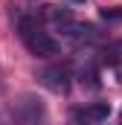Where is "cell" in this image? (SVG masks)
Listing matches in <instances>:
<instances>
[{
	"instance_id": "8992f818",
	"label": "cell",
	"mask_w": 122,
	"mask_h": 125,
	"mask_svg": "<svg viewBox=\"0 0 122 125\" xmlns=\"http://www.w3.org/2000/svg\"><path fill=\"white\" fill-rule=\"evenodd\" d=\"M81 84H87V87H99V73H96V67L87 64V67H81Z\"/></svg>"
},
{
	"instance_id": "7a4b0ae2",
	"label": "cell",
	"mask_w": 122,
	"mask_h": 125,
	"mask_svg": "<svg viewBox=\"0 0 122 125\" xmlns=\"http://www.w3.org/2000/svg\"><path fill=\"white\" fill-rule=\"evenodd\" d=\"M108 116H111V105L108 102H90L84 108H76V114H73L76 125H99Z\"/></svg>"
},
{
	"instance_id": "6da1fadb",
	"label": "cell",
	"mask_w": 122,
	"mask_h": 125,
	"mask_svg": "<svg viewBox=\"0 0 122 125\" xmlns=\"http://www.w3.org/2000/svg\"><path fill=\"white\" fill-rule=\"evenodd\" d=\"M18 35L26 44V50L32 55H38V58H50V55L58 52V41L50 32H44L29 15H18Z\"/></svg>"
},
{
	"instance_id": "5b68a950",
	"label": "cell",
	"mask_w": 122,
	"mask_h": 125,
	"mask_svg": "<svg viewBox=\"0 0 122 125\" xmlns=\"http://www.w3.org/2000/svg\"><path fill=\"white\" fill-rule=\"evenodd\" d=\"M44 15H47V21H52V23H58V26H64V23H70L73 18H70V12L64 9V6H47L44 9Z\"/></svg>"
},
{
	"instance_id": "52a82bcc",
	"label": "cell",
	"mask_w": 122,
	"mask_h": 125,
	"mask_svg": "<svg viewBox=\"0 0 122 125\" xmlns=\"http://www.w3.org/2000/svg\"><path fill=\"white\" fill-rule=\"evenodd\" d=\"M105 21H122V9H102Z\"/></svg>"
},
{
	"instance_id": "ba28073f",
	"label": "cell",
	"mask_w": 122,
	"mask_h": 125,
	"mask_svg": "<svg viewBox=\"0 0 122 125\" xmlns=\"http://www.w3.org/2000/svg\"><path fill=\"white\" fill-rule=\"evenodd\" d=\"M113 73H116V79L122 82V64H113Z\"/></svg>"
},
{
	"instance_id": "277c9868",
	"label": "cell",
	"mask_w": 122,
	"mask_h": 125,
	"mask_svg": "<svg viewBox=\"0 0 122 125\" xmlns=\"http://www.w3.org/2000/svg\"><path fill=\"white\" fill-rule=\"evenodd\" d=\"M41 82L52 90V93H64L70 87V67H50L41 73Z\"/></svg>"
},
{
	"instance_id": "3957f363",
	"label": "cell",
	"mask_w": 122,
	"mask_h": 125,
	"mask_svg": "<svg viewBox=\"0 0 122 125\" xmlns=\"http://www.w3.org/2000/svg\"><path fill=\"white\" fill-rule=\"evenodd\" d=\"M61 35L70 41V44H76V47H81V44H93V41H99V32H96V26H90V23H64V26H58Z\"/></svg>"
}]
</instances>
